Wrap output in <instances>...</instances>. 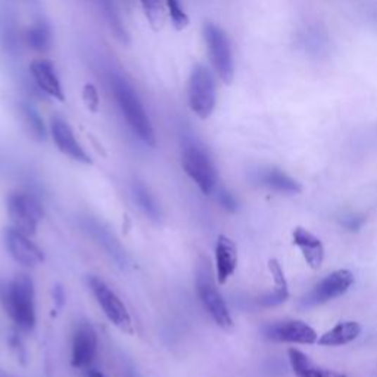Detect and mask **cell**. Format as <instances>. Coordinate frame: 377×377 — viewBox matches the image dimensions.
<instances>
[{
    "instance_id": "f546056e",
    "label": "cell",
    "mask_w": 377,
    "mask_h": 377,
    "mask_svg": "<svg viewBox=\"0 0 377 377\" xmlns=\"http://www.w3.org/2000/svg\"><path fill=\"white\" fill-rule=\"evenodd\" d=\"M53 300L56 301L58 307H60L62 304L65 302V293H64V289H62L60 286H56L53 289Z\"/></svg>"
},
{
    "instance_id": "d6986e66",
    "label": "cell",
    "mask_w": 377,
    "mask_h": 377,
    "mask_svg": "<svg viewBox=\"0 0 377 377\" xmlns=\"http://www.w3.org/2000/svg\"><path fill=\"white\" fill-rule=\"evenodd\" d=\"M361 333V326L357 321H340L317 340L321 347H342L355 340Z\"/></svg>"
},
{
    "instance_id": "f1b7e54d",
    "label": "cell",
    "mask_w": 377,
    "mask_h": 377,
    "mask_svg": "<svg viewBox=\"0 0 377 377\" xmlns=\"http://www.w3.org/2000/svg\"><path fill=\"white\" fill-rule=\"evenodd\" d=\"M217 198L224 210H227L230 212H234L236 210H238V200H236L234 196L229 191H226V188H219Z\"/></svg>"
},
{
    "instance_id": "7c38bea8",
    "label": "cell",
    "mask_w": 377,
    "mask_h": 377,
    "mask_svg": "<svg viewBox=\"0 0 377 377\" xmlns=\"http://www.w3.org/2000/svg\"><path fill=\"white\" fill-rule=\"evenodd\" d=\"M4 239L8 253L18 264L25 267H37L44 261L43 250L30 241V236L18 231L17 229H6Z\"/></svg>"
},
{
    "instance_id": "d6a6232c",
    "label": "cell",
    "mask_w": 377,
    "mask_h": 377,
    "mask_svg": "<svg viewBox=\"0 0 377 377\" xmlns=\"http://www.w3.org/2000/svg\"><path fill=\"white\" fill-rule=\"evenodd\" d=\"M0 377H12V376H9V374H6L4 371H0Z\"/></svg>"
},
{
    "instance_id": "5b68a950",
    "label": "cell",
    "mask_w": 377,
    "mask_h": 377,
    "mask_svg": "<svg viewBox=\"0 0 377 377\" xmlns=\"http://www.w3.org/2000/svg\"><path fill=\"white\" fill-rule=\"evenodd\" d=\"M196 289L203 307L210 312L212 320L222 328L230 330L233 327V319L230 316L229 307L222 293L218 292L212 279V273L210 270V265L205 261L198 267Z\"/></svg>"
},
{
    "instance_id": "8992f818",
    "label": "cell",
    "mask_w": 377,
    "mask_h": 377,
    "mask_svg": "<svg viewBox=\"0 0 377 377\" xmlns=\"http://www.w3.org/2000/svg\"><path fill=\"white\" fill-rule=\"evenodd\" d=\"M181 165L203 195H211L217 187V171L208 152L198 143L186 145L181 156Z\"/></svg>"
},
{
    "instance_id": "52a82bcc",
    "label": "cell",
    "mask_w": 377,
    "mask_h": 377,
    "mask_svg": "<svg viewBox=\"0 0 377 377\" xmlns=\"http://www.w3.org/2000/svg\"><path fill=\"white\" fill-rule=\"evenodd\" d=\"M89 285L94 298H96L98 304L103 309L105 316L109 319V321H111L115 327H118L121 332L132 335L133 321H132L127 308H125V305L122 304L118 295L99 277L91 276L89 279Z\"/></svg>"
},
{
    "instance_id": "4fadbf2b",
    "label": "cell",
    "mask_w": 377,
    "mask_h": 377,
    "mask_svg": "<svg viewBox=\"0 0 377 377\" xmlns=\"http://www.w3.org/2000/svg\"><path fill=\"white\" fill-rule=\"evenodd\" d=\"M51 134L55 141L56 148L71 160L83 164H91V158L89 153L78 143V140L74 136L71 125L59 117L52 118L51 121Z\"/></svg>"
},
{
    "instance_id": "4dcf8cb0",
    "label": "cell",
    "mask_w": 377,
    "mask_h": 377,
    "mask_svg": "<svg viewBox=\"0 0 377 377\" xmlns=\"http://www.w3.org/2000/svg\"><path fill=\"white\" fill-rule=\"evenodd\" d=\"M87 377H106L102 371H99V370H89V373H87Z\"/></svg>"
},
{
    "instance_id": "9a60e30c",
    "label": "cell",
    "mask_w": 377,
    "mask_h": 377,
    "mask_svg": "<svg viewBox=\"0 0 377 377\" xmlns=\"http://www.w3.org/2000/svg\"><path fill=\"white\" fill-rule=\"evenodd\" d=\"M215 265H217V280L219 285L231 277L236 267H238V249L227 236H218L215 245Z\"/></svg>"
},
{
    "instance_id": "ac0fdd59",
    "label": "cell",
    "mask_w": 377,
    "mask_h": 377,
    "mask_svg": "<svg viewBox=\"0 0 377 377\" xmlns=\"http://www.w3.org/2000/svg\"><path fill=\"white\" fill-rule=\"evenodd\" d=\"M258 181L260 184L281 193H300L302 191V186L300 183L279 168L261 170L258 174Z\"/></svg>"
},
{
    "instance_id": "4316f807",
    "label": "cell",
    "mask_w": 377,
    "mask_h": 377,
    "mask_svg": "<svg viewBox=\"0 0 377 377\" xmlns=\"http://www.w3.org/2000/svg\"><path fill=\"white\" fill-rule=\"evenodd\" d=\"M83 101H84V105L87 106L89 111H91V113H98L99 111L101 98H99V93H98L96 86L87 83L83 87Z\"/></svg>"
},
{
    "instance_id": "44dd1931",
    "label": "cell",
    "mask_w": 377,
    "mask_h": 377,
    "mask_svg": "<svg viewBox=\"0 0 377 377\" xmlns=\"http://www.w3.org/2000/svg\"><path fill=\"white\" fill-rule=\"evenodd\" d=\"M20 115L23 118L24 127L31 139L37 141H43L46 139V127L41 117L36 109L28 103H20Z\"/></svg>"
},
{
    "instance_id": "277c9868",
    "label": "cell",
    "mask_w": 377,
    "mask_h": 377,
    "mask_svg": "<svg viewBox=\"0 0 377 377\" xmlns=\"http://www.w3.org/2000/svg\"><path fill=\"white\" fill-rule=\"evenodd\" d=\"M203 39L215 74L224 84H231L234 80V59L227 33L222 27L207 23L203 25Z\"/></svg>"
},
{
    "instance_id": "e0dca14e",
    "label": "cell",
    "mask_w": 377,
    "mask_h": 377,
    "mask_svg": "<svg viewBox=\"0 0 377 377\" xmlns=\"http://www.w3.org/2000/svg\"><path fill=\"white\" fill-rule=\"evenodd\" d=\"M269 269L274 279V290L260 296L258 302L262 307H277L283 302H286V300L289 298V286L281 265L276 258L269 261Z\"/></svg>"
},
{
    "instance_id": "30bf717a",
    "label": "cell",
    "mask_w": 377,
    "mask_h": 377,
    "mask_svg": "<svg viewBox=\"0 0 377 377\" xmlns=\"http://www.w3.org/2000/svg\"><path fill=\"white\" fill-rule=\"evenodd\" d=\"M262 335L265 339L280 343H317L319 335L309 324L301 320H283L264 326Z\"/></svg>"
},
{
    "instance_id": "9c48e42d",
    "label": "cell",
    "mask_w": 377,
    "mask_h": 377,
    "mask_svg": "<svg viewBox=\"0 0 377 377\" xmlns=\"http://www.w3.org/2000/svg\"><path fill=\"white\" fill-rule=\"evenodd\" d=\"M354 280V274L350 270H336L319 281L312 290L304 296L301 305L304 308H312L333 301L350 290Z\"/></svg>"
},
{
    "instance_id": "cb8c5ba5",
    "label": "cell",
    "mask_w": 377,
    "mask_h": 377,
    "mask_svg": "<svg viewBox=\"0 0 377 377\" xmlns=\"http://www.w3.org/2000/svg\"><path fill=\"white\" fill-rule=\"evenodd\" d=\"M51 40H52L51 28L41 21L36 23L34 25H31L25 33L27 44L36 52H44L49 49Z\"/></svg>"
},
{
    "instance_id": "484cf974",
    "label": "cell",
    "mask_w": 377,
    "mask_h": 377,
    "mask_svg": "<svg viewBox=\"0 0 377 377\" xmlns=\"http://www.w3.org/2000/svg\"><path fill=\"white\" fill-rule=\"evenodd\" d=\"M165 11L168 12V17L171 18L172 25L177 30H184L191 20H188V15L186 11L181 8L180 0H164Z\"/></svg>"
},
{
    "instance_id": "5bb4252c",
    "label": "cell",
    "mask_w": 377,
    "mask_h": 377,
    "mask_svg": "<svg viewBox=\"0 0 377 377\" xmlns=\"http://www.w3.org/2000/svg\"><path fill=\"white\" fill-rule=\"evenodd\" d=\"M30 72L33 75V80L36 82L37 87L41 91L60 102L65 99L64 90H62L60 82L55 72V67L52 65V62L46 59H36L31 62Z\"/></svg>"
},
{
    "instance_id": "2e32d148",
    "label": "cell",
    "mask_w": 377,
    "mask_h": 377,
    "mask_svg": "<svg viewBox=\"0 0 377 377\" xmlns=\"http://www.w3.org/2000/svg\"><path fill=\"white\" fill-rule=\"evenodd\" d=\"M293 243L301 249L302 257L312 270H319L324 261V246L316 234L304 227H296L292 233Z\"/></svg>"
},
{
    "instance_id": "7402d4cb",
    "label": "cell",
    "mask_w": 377,
    "mask_h": 377,
    "mask_svg": "<svg viewBox=\"0 0 377 377\" xmlns=\"http://www.w3.org/2000/svg\"><path fill=\"white\" fill-rule=\"evenodd\" d=\"M98 5L103 13V17L108 23V25L111 27L113 33L115 34V37L122 43V44H127L130 41V36L127 33V30H125L121 18H120V13L114 5L113 0H98Z\"/></svg>"
},
{
    "instance_id": "8fae6325",
    "label": "cell",
    "mask_w": 377,
    "mask_h": 377,
    "mask_svg": "<svg viewBox=\"0 0 377 377\" xmlns=\"http://www.w3.org/2000/svg\"><path fill=\"white\" fill-rule=\"evenodd\" d=\"M98 354V335L89 321L78 323L72 335L71 364L75 369L89 367Z\"/></svg>"
},
{
    "instance_id": "7a4b0ae2",
    "label": "cell",
    "mask_w": 377,
    "mask_h": 377,
    "mask_svg": "<svg viewBox=\"0 0 377 377\" xmlns=\"http://www.w3.org/2000/svg\"><path fill=\"white\" fill-rule=\"evenodd\" d=\"M5 309L12 321L24 332L36 326V290L34 283L27 274L15 276L5 289Z\"/></svg>"
},
{
    "instance_id": "ba28073f",
    "label": "cell",
    "mask_w": 377,
    "mask_h": 377,
    "mask_svg": "<svg viewBox=\"0 0 377 377\" xmlns=\"http://www.w3.org/2000/svg\"><path fill=\"white\" fill-rule=\"evenodd\" d=\"M8 214L13 229L27 236H33L41 222L43 210L33 196L17 192L8 198Z\"/></svg>"
},
{
    "instance_id": "3957f363",
    "label": "cell",
    "mask_w": 377,
    "mask_h": 377,
    "mask_svg": "<svg viewBox=\"0 0 377 377\" xmlns=\"http://www.w3.org/2000/svg\"><path fill=\"white\" fill-rule=\"evenodd\" d=\"M188 105L195 115L207 120L212 115L217 105V84L212 71L205 65H196L188 77Z\"/></svg>"
},
{
    "instance_id": "6da1fadb",
    "label": "cell",
    "mask_w": 377,
    "mask_h": 377,
    "mask_svg": "<svg viewBox=\"0 0 377 377\" xmlns=\"http://www.w3.org/2000/svg\"><path fill=\"white\" fill-rule=\"evenodd\" d=\"M115 102L120 108V111L127 121L132 132L143 141L145 145L155 148L156 146V136L153 125L149 120V115L145 111V106L139 99L137 93L130 86V83L118 74H113L109 78Z\"/></svg>"
},
{
    "instance_id": "ffe728a7",
    "label": "cell",
    "mask_w": 377,
    "mask_h": 377,
    "mask_svg": "<svg viewBox=\"0 0 377 377\" xmlns=\"http://www.w3.org/2000/svg\"><path fill=\"white\" fill-rule=\"evenodd\" d=\"M289 361L296 377H345L336 371L317 367L309 359V357L300 350H289Z\"/></svg>"
},
{
    "instance_id": "83f0119b",
    "label": "cell",
    "mask_w": 377,
    "mask_h": 377,
    "mask_svg": "<svg viewBox=\"0 0 377 377\" xmlns=\"http://www.w3.org/2000/svg\"><path fill=\"white\" fill-rule=\"evenodd\" d=\"M364 223H366V218L361 217V215H355V214L345 215L340 219V224L350 231H358L361 227L364 226Z\"/></svg>"
},
{
    "instance_id": "603a6c76",
    "label": "cell",
    "mask_w": 377,
    "mask_h": 377,
    "mask_svg": "<svg viewBox=\"0 0 377 377\" xmlns=\"http://www.w3.org/2000/svg\"><path fill=\"white\" fill-rule=\"evenodd\" d=\"M133 196L141 211H143L151 219H153V222H160L161 219L160 205L156 203L155 198L151 195L145 184L136 181L133 184Z\"/></svg>"
},
{
    "instance_id": "1f68e13d",
    "label": "cell",
    "mask_w": 377,
    "mask_h": 377,
    "mask_svg": "<svg viewBox=\"0 0 377 377\" xmlns=\"http://www.w3.org/2000/svg\"><path fill=\"white\" fill-rule=\"evenodd\" d=\"M125 377H136V374H134L132 370H129V371H127V376H125Z\"/></svg>"
},
{
    "instance_id": "d4e9b609",
    "label": "cell",
    "mask_w": 377,
    "mask_h": 377,
    "mask_svg": "<svg viewBox=\"0 0 377 377\" xmlns=\"http://www.w3.org/2000/svg\"><path fill=\"white\" fill-rule=\"evenodd\" d=\"M141 9L146 20L149 21V25L155 30L160 31L165 25V5L164 0H139Z\"/></svg>"
}]
</instances>
